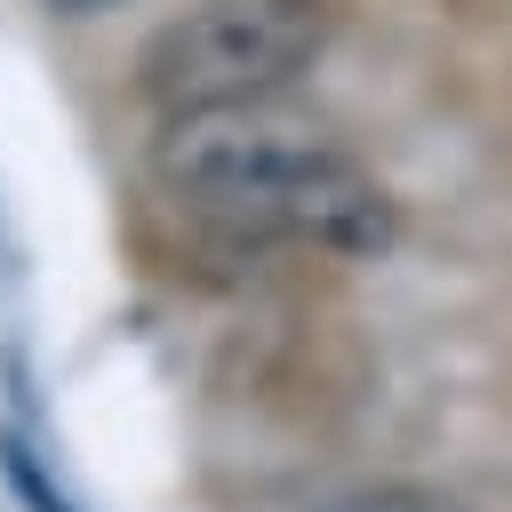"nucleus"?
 Listing matches in <instances>:
<instances>
[{
    "mask_svg": "<svg viewBox=\"0 0 512 512\" xmlns=\"http://www.w3.org/2000/svg\"><path fill=\"white\" fill-rule=\"evenodd\" d=\"M328 512H464V504H448L440 488H368V496H344Z\"/></svg>",
    "mask_w": 512,
    "mask_h": 512,
    "instance_id": "nucleus-5",
    "label": "nucleus"
},
{
    "mask_svg": "<svg viewBox=\"0 0 512 512\" xmlns=\"http://www.w3.org/2000/svg\"><path fill=\"white\" fill-rule=\"evenodd\" d=\"M328 32H336L328 0H200V8L168 16L144 40L136 88L160 112L232 104V96H280L296 72L320 64Z\"/></svg>",
    "mask_w": 512,
    "mask_h": 512,
    "instance_id": "nucleus-1",
    "label": "nucleus"
},
{
    "mask_svg": "<svg viewBox=\"0 0 512 512\" xmlns=\"http://www.w3.org/2000/svg\"><path fill=\"white\" fill-rule=\"evenodd\" d=\"M256 232L304 240V248H328V256H384V248L400 240V200H392L352 152H328L312 176H296V184L264 208Z\"/></svg>",
    "mask_w": 512,
    "mask_h": 512,
    "instance_id": "nucleus-3",
    "label": "nucleus"
},
{
    "mask_svg": "<svg viewBox=\"0 0 512 512\" xmlns=\"http://www.w3.org/2000/svg\"><path fill=\"white\" fill-rule=\"evenodd\" d=\"M0 472H8V488L24 496V512H72L56 488H48V472H40V456L16 440V432H0Z\"/></svg>",
    "mask_w": 512,
    "mask_h": 512,
    "instance_id": "nucleus-4",
    "label": "nucleus"
},
{
    "mask_svg": "<svg viewBox=\"0 0 512 512\" xmlns=\"http://www.w3.org/2000/svg\"><path fill=\"white\" fill-rule=\"evenodd\" d=\"M48 8H56V16H72V24H88V16H112L120 0H48Z\"/></svg>",
    "mask_w": 512,
    "mask_h": 512,
    "instance_id": "nucleus-6",
    "label": "nucleus"
},
{
    "mask_svg": "<svg viewBox=\"0 0 512 512\" xmlns=\"http://www.w3.org/2000/svg\"><path fill=\"white\" fill-rule=\"evenodd\" d=\"M328 152H344L312 112L280 104V96H232V104H192V112H160L152 136V176L216 216H232L240 232L264 224V208L312 176Z\"/></svg>",
    "mask_w": 512,
    "mask_h": 512,
    "instance_id": "nucleus-2",
    "label": "nucleus"
}]
</instances>
